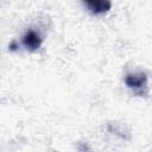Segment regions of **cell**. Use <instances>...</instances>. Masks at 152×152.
<instances>
[{
  "mask_svg": "<svg viewBox=\"0 0 152 152\" xmlns=\"http://www.w3.org/2000/svg\"><path fill=\"white\" fill-rule=\"evenodd\" d=\"M83 2L87 6V8L95 14L106 13L112 7L110 0H83Z\"/></svg>",
  "mask_w": 152,
  "mask_h": 152,
  "instance_id": "obj_1",
  "label": "cell"
},
{
  "mask_svg": "<svg viewBox=\"0 0 152 152\" xmlns=\"http://www.w3.org/2000/svg\"><path fill=\"white\" fill-rule=\"evenodd\" d=\"M125 83L128 88L138 90L144 87H146L147 83V77L144 72H138V74H128L125 78Z\"/></svg>",
  "mask_w": 152,
  "mask_h": 152,
  "instance_id": "obj_2",
  "label": "cell"
},
{
  "mask_svg": "<svg viewBox=\"0 0 152 152\" xmlns=\"http://www.w3.org/2000/svg\"><path fill=\"white\" fill-rule=\"evenodd\" d=\"M23 44L31 51H34L37 49H39L40 44H42V38L40 36L33 31V30H28L25 36L23 37Z\"/></svg>",
  "mask_w": 152,
  "mask_h": 152,
  "instance_id": "obj_3",
  "label": "cell"
}]
</instances>
